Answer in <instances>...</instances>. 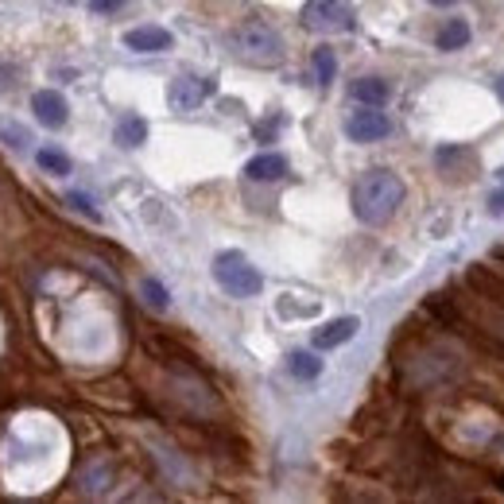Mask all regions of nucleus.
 <instances>
[{
  "mask_svg": "<svg viewBox=\"0 0 504 504\" xmlns=\"http://www.w3.org/2000/svg\"><path fill=\"white\" fill-rule=\"evenodd\" d=\"M404 179L389 167H372L354 186V214L361 226H384L404 206Z\"/></svg>",
  "mask_w": 504,
  "mask_h": 504,
  "instance_id": "1",
  "label": "nucleus"
},
{
  "mask_svg": "<svg viewBox=\"0 0 504 504\" xmlns=\"http://www.w3.org/2000/svg\"><path fill=\"white\" fill-rule=\"evenodd\" d=\"M229 51L244 66H279L284 63V39L276 28H268L261 20H244L226 35Z\"/></svg>",
  "mask_w": 504,
  "mask_h": 504,
  "instance_id": "2",
  "label": "nucleus"
},
{
  "mask_svg": "<svg viewBox=\"0 0 504 504\" xmlns=\"http://www.w3.org/2000/svg\"><path fill=\"white\" fill-rule=\"evenodd\" d=\"M214 279H218V287L233 299H252L264 291V276L256 272L241 252H221L214 261Z\"/></svg>",
  "mask_w": 504,
  "mask_h": 504,
  "instance_id": "3",
  "label": "nucleus"
},
{
  "mask_svg": "<svg viewBox=\"0 0 504 504\" xmlns=\"http://www.w3.org/2000/svg\"><path fill=\"white\" fill-rule=\"evenodd\" d=\"M354 0H307L303 4V28L319 31V35H342L354 31Z\"/></svg>",
  "mask_w": 504,
  "mask_h": 504,
  "instance_id": "4",
  "label": "nucleus"
},
{
  "mask_svg": "<svg viewBox=\"0 0 504 504\" xmlns=\"http://www.w3.org/2000/svg\"><path fill=\"white\" fill-rule=\"evenodd\" d=\"M218 93V81L214 78H198V74H179L167 86V101H171V109H179V113H191L198 109V105H206L209 98Z\"/></svg>",
  "mask_w": 504,
  "mask_h": 504,
  "instance_id": "5",
  "label": "nucleus"
},
{
  "mask_svg": "<svg viewBox=\"0 0 504 504\" xmlns=\"http://www.w3.org/2000/svg\"><path fill=\"white\" fill-rule=\"evenodd\" d=\"M389 132H392V121L389 113H380V105H365V109L346 121V136L357 140V144H372V140H384Z\"/></svg>",
  "mask_w": 504,
  "mask_h": 504,
  "instance_id": "6",
  "label": "nucleus"
},
{
  "mask_svg": "<svg viewBox=\"0 0 504 504\" xmlns=\"http://www.w3.org/2000/svg\"><path fill=\"white\" fill-rule=\"evenodd\" d=\"M31 113H35V121H39L43 128H63L66 116H70V105H66V98L58 90H39L31 98Z\"/></svg>",
  "mask_w": 504,
  "mask_h": 504,
  "instance_id": "7",
  "label": "nucleus"
},
{
  "mask_svg": "<svg viewBox=\"0 0 504 504\" xmlns=\"http://www.w3.org/2000/svg\"><path fill=\"white\" fill-rule=\"evenodd\" d=\"M175 43V35L167 28H156V23H144V28H132L124 31V47L136 55H156V51H167Z\"/></svg>",
  "mask_w": 504,
  "mask_h": 504,
  "instance_id": "8",
  "label": "nucleus"
},
{
  "mask_svg": "<svg viewBox=\"0 0 504 504\" xmlns=\"http://www.w3.org/2000/svg\"><path fill=\"white\" fill-rule=\"evenodd\" d=\"M361 330V319H354V314H346V319H334V322H326L314 330V349H337V346H346V342H354Z\"/></svg>",
  "mask_w": 504,
  "mask_h": 504,
  "instance_id": "9",
  "label": "nucleus"
},
{
  "mask_svg": "<svg viewBox=\"0 0 504 504\" xmlns=\"http://www.w3.org/2000/svg\"><path fill=\"white\" fill-rule=\"evenodd\" d=\"M284 175H287V159L279 151H264V156L244 163V179H252V183H276Z\"/></svg>",
  "mask_w": 504,
  "mask_h": 504,
  "instance_id": "10",
  "label": "nucleus"
},
{
  "mask_svg": "<svg viewBox=\"0 0 504 504\" xmlns=\"http://www.w3.org/2000/svg\"><path fill=\"white\" fill-rule=\"evenodd\" d=\"M349 98L361 105H384L392 98V86L384 78H357L354 86H349Z\"/></svg>",
  "mask_w": 504,
  "mask_h": 504,
  "instance_id": "11",
  "label": "nucleus"
},
{
  "mask_svg": "<svg viewBox=\"0 0 504 504\" xmlns=\"http://www.w3.org/2000/svg\"><path fill=\"white\" fill-rule=\"evenodd\" d=\"M470 39H474L470 23H466V20H447V23H442V31L435 35V47H439V51H462Z\"/></svg>",
  "mask_w": 504,
  "mask_h": 504,
  "instance_id": "12",
  "label": "nucleus"
},
{
  "mask_svg": "<svg viewBox=\"0 0 504 504\" xmlns=\"http://www.w3.org/2000/svg\"><path fill=\"white\" fill-rule=\"evenodd\" d=\"M148 140V121L144 116H121L116 124V144L121 148H140Z\"/></svg>",
  "mask_w": 504,
  "mask_h": 504,
  "instance_id": "13",
  "label": "nucleus"
},
{
  "mask_svg": "<svg viewBox=\"0 0 504 504\" xmlns=\"http://www.w3.org/2000/svg\"><path fill=\"white\" fill-rule=\"evenodd\" d=\"M287 369H291V377H299V380H319L322 377V361L314 354H291Z\"/></svg>",
  "mask_w": 504,
  "mask_h": 504,
  "instance_id": "14",
  "label": "nucleus"
},
{
  "mask_svg": "<svg viewBox=\"0 0 504 504\" xmlns=\"http://www.w3.org/2000/svg\"><path fill=\"white\" fill-rule=\"evenodd\" d=\"M337 74V58L330 47H314V78H319V86H330Z\"/></svg>",
  "mask_w": 504,
  "mask_h": 504,
  "instance_id": "15",
  "label": "nucleus"
},
{
  "mask_svg": "<svg viewBox=\"0 0 504 504\" xmlns=\"http://www.w3.org/2000/svg\"><path fill=\"white\" fill-rule=\"evenodd\" d=\"M35 163H39L47 175H58V179L70 175V156H66V151H58V148H43L39 156H35Z\"/></svg>",
  "mask_w": 504,
  "mask_h": 504,
  "instance_id": "16",
  "label": "nucleus"
},
{
  "mask_svg": "<svg viewBox=\"0 0 504 504\" xmlns=\"http://www.w3.org/2000/svg\"><path fill=\"white\" fill-rule=\"evenodd\" d=\"M144 299H148V307H156V311H167V303H171L167 287H163L159 279H144Z\"/></svg>",
  "mask_w": 504,
  "mask_h": 504,
  "instance_id": "17",
  "label": "nucleus"
},
{
  "mask_svg": "<svg viewBox=\"0 0 504 504\" xmlns=\"http://www.w3.org/2000/svg\"><path fill=\"white\" fill-rule=\"evenodd\" d=\"M66 202L78 209V214H86L90 221H101V214H98V206H93V198L90 194H81V191H70L66 194Z\"/></svg>",
  "mask_w": 504,
  "mask_h": 504,
  "instance_id": "18",
  "label": "nucleus"
},
{
  "mask_svg": "<svg viewBox=\"0 0 504 504\" xmlns=\"http://www.w3.org/2000/svg\"><path fill=\"white\" fill-rule=\"evenodd\" d=\"M128 0H90V8L93 12H116V8H124Z\"/></svg>",
  "mask_w": 504,
  "mask_h": 504,
  "instance_id": "19",
  "label": "nucleus"
},
{
  "mask_svg": "<svg viewBox=\"0 0 504 504\" xmlns=\"http://www.w3.org/2000/svg\"><path fill=\"white\" fill-rule=\"evenodd\" d=\"M489 214H493V218H500V214H504V191H497L493 198H489Z\"/></svg>",
  "mask_w": 504,
  "mask_h": 504,
  "instance_id": "20",
  "label": "nucleus"
},
{
  "mask_svg": "<svg viewBox=\"0 0 504 504\" xmlns=\"http://www.w3.org/2000/svg\"><path fill=\"white\" fill-rule=\"evenodd\" d=\"M435 8H450V4H458V0H431Z\"/></svg>",
  "mask_w": 504,
  "mask_h": 504,
  "instance_id": "21",
  "label": "nucleus"
},
{
  "mask_svg": "<svg viewBox=\"0 0 504 504\" xmlns=\"http://www.w3.org/2000/svg\"><path fill=\"white\" fill-rule=\"evenodd\" d=\"M497 93H500V101H504V78L497 81Z\"/></svg>",
  "mask_w": 504,
  "mask_h": 504,
  "instance_id": "22",
  "label": "nucleus"
},
{
  "mask_svg": "<svg viewBox=\"0 0 504 504\" xmlns=\"http://www.w3.org/2000/svg\"><path fill=\"white\" fill-rule=\"evenodd\" d=\"M58 4H78V0H58Z\"/></svg>",
  "mask_w": 504,
  "mask_h": 504,
  "instance_id": "23",
  "label": "nucleus"
}]
</instances>
